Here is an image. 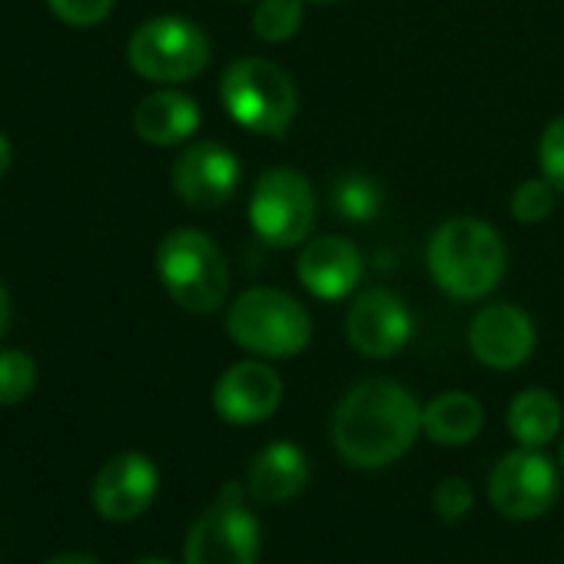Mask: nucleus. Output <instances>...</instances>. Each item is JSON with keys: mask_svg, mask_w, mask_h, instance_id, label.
I'll use <instances>...</instances> for the list:
<instances>
[{"mask_svg": "<svg viewBox=\"0 0 564 564\" xmlns=\"http://www.w3.org/2000/svg\"><path fill=\"white\" fill-rule=\"evenodd\" d=\"M422 432V409L415 395L389 379H366L352 386L336 415V452L356 468H382L402 458Z\"/></svg>", "mask_w": 564, "mask_h": 564, "instance_id": "1", "label": "nucleus"}, {"mask_svg": "<svg viewBox=\"0 0 564 564\" xmlns=\"http://www.w3.org/2000/svg\"><path fill=\"white\" fill-rule=\"evenodd\" d=\"M429 272L438 290L455 300L488 296L505 272V242L488 223L455 216L429 242Z\"/></svg>", "mask_w": 564, "mask_h": 564, "instance_id": "2", "label": "nucleus"}, {"mask_svg": "<svg viewBox=\"0 0 564 564\" xmlns=\"http://www.w3.org/2000/svg\"><path fill=\"white\" fill-rule=\"evenodd\" d=\"M156 272L166 296L193 316L216 313L229 293L226 259L213 236L199 229L166 232L156 249Z\"/></svg>", "mask_w": 564, "mask_h": 564, "instance_id": "3", "label": "nucleus"}, {"mask_svg": "<svg viewBox=\"0 0 564 564\" xmlns=\"http://www.w3.org/2000/svg\"><path fill=\"white\" fill-rule=\"evenodd\" d=\"M226 113L256 137H282L296 120L300 94L293 77L272 61L242 57L219 80Z\"/></svg>", "mask_w": 564, "mask_h": 564, "instance_id": "4", "label": "nucleus"}, {"mask_svg": "<svg viewBox=\"0 0 564 564\" xmlns=\"http://www.w3.org/2000/svg\"><path fill=\"white\" fill-rule=\"evenodd\" d=\"M226 333L236 346H242L252 356L290 359L310 346L313 323L303 303H296L293 296H286L282 290L256 286L232 303L226 316Z\"/></svg>", "mask_w": 564, "mask_h": 564, "instance_id": "5", "label": "nucleus"}, {"mask_svg": "<svg viewBox=\"0 0 564 564\" xmlns=\"http://www.w3.org/2000/svg\"><path fill=\"white\" fill-rule=\"evenodd\" d=\"M316 189L296 170H269L259 176L252 199H249V223L252 232L272 246L290 249L306 242L316 226Z\"/></svg>", "mask_w": 564, "mask_h": 564, "instance_id": "6", "label": "nucleus"}, {"mask_svg": "<svg viewBox=\"0 0 564 564\" xmlns=\"http://www.w3.org/2000/svg\"><path fill=\"white\" fill-rule=\"evenodd\" d=\"M130 67L153 84H183L206 70L209 41L183 18H153L140 24L127 44Z\"/></svg>", "mask_w": 564, "mask_h": 564, "instance_id": "7", "label": "nucleus"}, {"mask_svg": "<svg viewBox=\"0 0 564 564\" xmlns=\"http://www.w3.org/2000/svg\"><path fill=\"white\" fill-rule=\"evenodd\" d=\"M259 521L242 505V485H223L219 498L186 534V564H256Z\"/></svg>", "mask_w": 564, "mask_h": 564, "instance_id": "8", "label": "nucleus"}, {"mask_svg": "<svg viewBox=\"0 0 564 564\" xmlns=\"http://www.w3.org/2000/svg\"><path fill=\"white\" fill-rule=\"evenodd\" d=\"M488 498L505 518H538L557 498V468L538 448L508 452L488 478Z\"/></svg>", "mask_w": 564, "mask_h": 564, "instance_id": "9", "label": "nucleus"}, {"mask_svg": "<svg viewBox=\"0 0 564 564\" xmlns=\"http://www.w3.org/2000/svg\"><path fill=\"white\" fill-rule=\"evenodd\" d=\"M346 336L359 356L389 359L409 346L412 313L392 290H369L356 296L346 319Z\"/></svg>", "mask_w": 564, "mask_h": 564, "instance_id": "10", "label": "nucleus"}, {"mask_svg": "<svg viewBox=\"0 0 564 564\" xmlns=\"http://www.w3.org/2000/svg\"><path fill=\"white\" fill-rule=\"evenodd\" d=\"M239 186V160L223 143H193L173 163V189L189 209H216Z\"/></svg>", "mask_w": 564, "mask_h": 564, "instance_id": "11", "label": "nucleus"}, {"mask_svg": "<svg viewBox=\"0 0 564 564\" xmlns=\"http://www.w3.org/2000/svg\"><path fill=\"white\" fill-rule=\"evenodd\" d=\"M160 491L156 465L140 452H123L110 458L94 478V505L107 521L140 518Z\"/></svg>", "mask_w": 564, "mask_h": 564, "instance_id": "12", "label": "nucleus"}, {"mask_svg": "<svg viewBox=\"0 0 564 564\" xmlns=\"http://www.w3.org/2000/svg\"><path fill=\"white\" fill-rule=\"evenodd\" d=\"M282 402V379L265 362H236L213 389V409L229 425L265 422Z\"/></svg>", "mask_w": 564, "mask_h": 564, "instance_id": "13", "label": "nucleus"}, {"mask_svg": "<svg viewBox=\"0 0 564 564\" xmlns=\"http://www.w3.org/2000/svg\"><path fill=\"white\" fill-rule=\"evenodd\" d=\"M468 346L488 369H518L534 352V326L518 306H485L468 329Z\"/></svg>", "mask_w": 564, "mask_h": 564, "instance_id": "14", "label": "nucleus"}, {"mask_svg": "<svg viewBox=\"0 0 564 564\" xmlns=\"http://www.w3.org/2000/svg\"><path fill=\"white\" fill-rule=\"evenodd\" d=\"M300 279L313 296L326 303H339L359 286L362 256L343 236H319L306 242L300 252Z\"/></svg>", "mask_w": 564, "mask_h": 564, "instance_id": "15", "label": "nucleus"}, {"mask_svg": "<svg viewBox=\"0 0 564 564\" xmlns=\"http://www.w3.org/2000/svg\"><path fill=\"white\" fill-rule=\"evenodd\" d=\"M310 481V458L293 442L265 445L249 465V495L269 505H282L296 498Z\"/></svg>", "mask_w": 564, "mask_h": 564, "instance_id": "16", "label": "nucleus"}, {"mask_svg": "<svg viewBox=\"0 0 564 564\" xmlns=\"http://www.w3.org/2000/svg\"><path fill=\"white\" fill-rule=\"evenodd\" d=\"M133 130L150 147H176L199 130V107L180 90H156L140 100Z\"/></svg>", "mask_w": 564, "mask_h": 564, "instance_id": "17", "label": "nucleus"}, {"mask_svg": "<svg viewBox=\"0 0 564 564\" xmlns=\"http://www.w3.org/2000/svg\"><path fill=\"white\" fill-rule=\"evenodd\" d=\"M485 425V409L468 392H442L422 409V432L438 445H468Z\"/></svg>", "mask_w": 564, "mask_h": 564, "instance_id": "18", "label": "nucleus"}, {"mask_svg": "<svg viewBox=\"0 0 564 564\" xmlns=\"http://www.w3.org/2000/svg\"><path fill=\"white\" fill-rule=\"evenodd\" d=\"M561 402L547 389H524L508 405V432L521 448H541L561 432Z\"/></svg>", "mask_w": 564, "mask_h": 564, "instance_id": "19", "label": "nucleus"}, {"mask_svg": "<svg viewBox=\"0 0 564 564\" xmlns=\"http://www.w3.org/2000/svg\"><path fill=\"white\" fill-rule=\"evenodd\" d=\"M329 203L339 219L346 223H369L382 209V189L376 180L362 173H343L329 186Z\"/></svg>", "mask_w": 564, "mask_h": 564, "instance_id": "20", "label": "nucleus"}, {"mask_svg": "<svg viewBox=\"0 0 564 564\" xmlns=\"http://www.w3.org/2000/svg\"><path fill=\"white\" fill-rule=\"evenodd\" d=\"M303 28V8L300 0H259L252 11V31L259 41L282 44L296 37Z\"/></svg>", "mask_w": 564, "mask_h": 564, "instance_id": "21", "label": "nucleus"}, {"mask_svg": "<svg viewBox=\"0 0 564 564\" xmlns=\"http://www.w3.org/2000/svg\"><path fill=\"white\" fill-rule=\"evenodd\" d=\"M37 386V362L21 352L8 349L0 352V405H18L24 402Z\"/></svg>", "mask_w": 564, "mask_h": 564, "instance_id": "22", "label": "nucleus"}, {"mask_svg": "<svg viewBox=\"0 0 564 564\" xmlns=\"http://www.w3.org/2000/svg\"><path fill=\"white\" fill-rule=\"evenodd\" d=\"M554 203H557V189H554L544 176H541V180H524V183L514 189V196H511V216H514L518 223H524V226L544 223V219L551 216Z\"/></svg>", "mask_w": 564, "mask_h": 564, "instance_id": "23", "label": "nucleus"}, {"mask_svg": "<svg viewBox=\"0 0 564 564\" xmlns=\"http://www.w3.org/2000/svg\"><path fill=\"white\" fill-rule=\"evenodd\" d=\"M432 505H435V514L445 521V524H458L468 511H471V505H475V491H471V485L465 481V478H442L438 481V488H435V495H432Z\"/></svg>", "mask_w": 564, "mask_h": 564, "instance_id": "24", "label": "nucleus"}, {"mask_svg": "<svg viewBox=\"0 0 564 564\" xmlns=\"http://www.w3.org/2000/svg\"><path fill=\"white\" fill-rule=\"evenodd\" d=\"M538 163H541V176L564 193V117L551 120L547 130L538 140Z\"/></svg>", "mask_w": 564, "mask_h": 564, "instance_id": "25", "label": "nucleus"}, {"mask_svg": "<svg viewBox=\"0 0 564 564\" xmlns=\"http://www.w3.org/2000/svg\"><path fill=\"white\" fill-rule=\"evenodd\" d=\"M47 8L70 28H94L107 21L113 0H47Z\"/></svg>", "mask_w": 564, "mask_h": 564, "instance_id": "26", "label": "nucleus"}, {"mask_svg": "<svg viewBox=\"0 0 564 564\" xmlns=\"http://www.w3.org/2000/svg\"><path fill=\"white\" fill-rule=\"evenodd\" d=\"M11 163H14V147L4 133H0V176L11 170Z\"/></svg>", "mask_w": 564, "mask_h": 564, "instance_id": "27", "label": "nucleus"}, {"mask_svg": "<svg viewBox=\"0 0 564 564\" xmlns=\"http://www.w3.org/2000/svg\"><path fill=\"white\" fill-rule=\"evenodd\" d=\"M8 323H11V296L4 290V282H0V336H4Z\"/></svg>", "mask_w": 564, "mask_h": 564, "instance_id": "28", "label": "nucleus"}, {"mask_svg": "<svg viewBox=\"0 0 564 564\" xmlns=\"http://www.w3.org/2000/svg\"><path fill=\"white\" fill-rule=\"evenodd\" d=\"M47 564H100V561L90 557V554H57V557H51Z\"/></svg>", "mask_w": 564, "mask_h": 564, "instance_id": "29", "label": "nucleus"}, {"mask_svg": "<svg viewBox=\"0 0 564 564\" xmlns=\"http://www.w3.org/2000/svg\"><path fill=\"white\" fill-rule=\"evenodd\" d=\"M137 564H170V561H160V557H143V561H137Z\"/></svg>", "mask_w": 564, "mask_h": 564, "instance_id": "30", "label": "nucleus"}, {"mask_svg": "<svg viewBox=\"0 0 564 564\" xmlns=\"http://www.w3.org/2000/svg\"><path fill=\"white\" fill-rule=\"evenodd\" d=\"M310 4H336V0H310Z\"/></svg>", "mask_w": 564, "mask_h": 564, "instance_id": "31", "label": "nucleus"}, {"mask_svg": "<svg viewBox=\"0 0 564 564\" xmlns=\"http://www.w3.org/2000/svg\"><path fill=\"white\" fill-rule=\"evenodd\" d=\"M561 468H564V445H561Z\"/></svg>", "mask_w": 564, "mask_h": 564, "instance_id": "32", "label": "nucleus"}]
</instances>
